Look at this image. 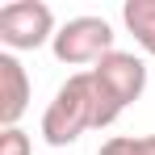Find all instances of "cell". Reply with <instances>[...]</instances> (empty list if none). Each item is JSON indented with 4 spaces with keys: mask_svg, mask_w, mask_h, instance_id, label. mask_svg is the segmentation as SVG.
<instances>
[{
    "mask_svg": "<svg viewBox=\"0 0 155 155\" xmlns=\"http://www.w3.org/2000/svg\"><path fill=\"white\" fill-rule=\"evenodd\" d=\"M84 130H97V109H92V80L88 71L67 76V84H59L54 101L42 113V138L51 147H71Z\"/></svg>",
    "mask_w": 155,
    "mask_h": 155,
    "instance_id": "obj_2",
    "label": "cell"
},
{
    "mask_svg": "<svg viewBox=\"0 0 155 155\" xmlns=\"http://www.w3.org/2000/svg\"><path fill=\"white\" fill-rule=\"evenodd\" d=\"M29 151H34V143H29V134L21 126L0 130V155H29Z\"/></svg>",
    "mask_w": 155,
    "mask_h": 155,
    "instance_id": "obj_8",
    "label": "cell"
},
{
    "mask_svg": "<svg viewBox=\"0 0 155 155\" xmlns=\"http://www.w3.org/2000/svg\"><path fill=\"white\" fill-rule=\"evenodd\" d=\"M51 51L67 67H84V63L97 67L105 54H113V29L105 17H71V21L59 25Z\"/></svg>",
    "mask_w": 155,
    "mask_h": 155,
    "instance_id": "obj_3",
    "label": "cell"
},
{
    "mask_svg": "<svg viewBox=\"0 0 155 155\" xmlns=\"http://www.w3.org/2000/svg\"><path fill=\"white\" fill-rule=\"evenodd\" d=\"M88 80H92V109H97V130L113 126L130 105L143 97L147 88V67L143 59H134L126 51L105 54L97 67H88Z\"/></svg>",
    "mask_w": 155,
    "mask_h": 155,
    "instance_id": "obj_1",
    "label": "cell"
},
{
    "mask_svg": "<svg viewBox=\"0 0 155 155\" xmlns=\"http://www.w3.org/2000/svg\"><path fill=\"white\" fill-rule=\"evenodd\" d=\"M122 21L134 34V42L147 54H155V0H126L122 4Z\"/></svg>",
    "mask_w": 155,
    "mask_h": 155,
    "instance_id": "obj_6",
    "label": "cell"
},
{
    "mask_svg": "<svg viewBox=\"0 0 155 155\" xmlns=\"http://www.w3.org/2000/svg\"><path fill=\"white\" fill-rule=\"evenodd\" d=\"M54 13L42 0H13L0 8V42L8 51H38L54 42Z\"/></svg>",
    "mask_w": 155,
    "mask_h": 155,
    "instance_id": "obj_4",
    "label": "cell"
},
{
    "mask_svg": "<svg viewBox=\"0 0 155 155\" xmlns=\"http://www.w3.org/2000/svg\"><path fill=\"white\" fill-rule=\"evenodd\" d=\"M97 155H155V134L130 138V134H113L109 143H101Z\"/></svg>",
    "mask_w": 155,
    "mask_h": 155,
    "instance_id": "obj_7",
    "label": "cell"
},
{
    "mask_svg": "<svg viewBox=\"0 0 155 155\" xmlns=\"http://www.w3.org/2000/svg\"><path fill=\"white\" fill-rule=\"evenodd\" d=\"M25 109H29V76L21 67V59L13 51H4L0 54V126L13 130Z\"/></svg>",
    "mask_w": 155,
    "mask_h": 155,
    "instance_id": "obj_5",
    "label": "cell"
}]
</instances>
